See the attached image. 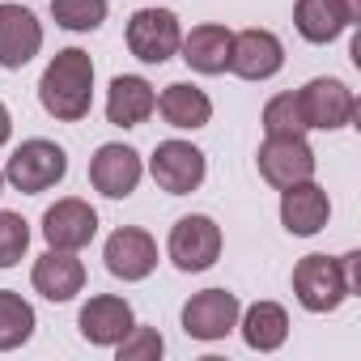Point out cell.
Here are the masks:
<instances>
[{
    "label": "cell",
    "mask_w": 361,
    "mask_h": 361,
    "mask_svg": "<svg viewBox=\"0 0 361 361\" xmlns=\"http://www.w3.org/2000/svg\"><path fill=\"white\" fill-rule=\"evenodd\" d=\"M39 102L60 123L85 119L94 106V60H90V51H81V47L56 51V60L39 77Z\"/></svg>",
    "instance_id": "1"
},
{
    "label": "cell",
    "mask_w": 361,
    "mask_h": 361,
    "mask_svg": "<svg viewBox=\"0 0 361 361\" xmlns=\"http://www.w3.org/2000/svg\"><path fill=\"white\" fill-rule=\"evenodd\" d=\"M64 174H68V153L56 145V140H22L5 166V183H13L22 196H43L51 192L56 183H64Z\"/></svg>",
    "instance_id": "2"
},
{
    "label": "cell",
    "mask_w": 361,
    "mask_h": 361,
    "mask_svg": "<svg viewBox=\"0 0 361 361\" xmlns=\"http://www.w3.org/2000/svg\"><path fill=\"white\" fill-rule=\"evenodd\" d=\"M166 255L178 272H204L221 259V226L204 213L178 217L166 238Z\"/></svg>",
    "instance_id": "3"
},
{
    "label": "cell",
    "mask_w": 361,
    "mask_h": 361,
    "mask_svg": "<svg viewBox=\"0 0 361 361\" xmlns=\"http://www.w3.org/2000/svg\"><path fill=\"white\" fill-rule=\"evenodd\" d=\"M293 298L302 302V310L310 314H331L340 310V302L348 298L340 259L331 255H302L293 264Z\"/></svg>",
    "instance_id": "4"
},
{
    "label": "cell",
    "mask_w": 361,
    "mask_h": 361,
    "mask_svg": "<svg viewBox=\"0 0 361 361\" xmlns=\"http://www.w3.org/2000/svg\"><path fill=\"white\" fill-rule=\"evenodd\" d=\"M298 106H302L306 128H319V132H336V128H348L357 119V94L340 77L306 81L298 90Z\"/></svg>",
    "instance_id": "5"
},
{
    "label": "cell",
    "mask_w": 361,
    "mask_h": 361,
    "mask_svg": "<svg viewBox=\"0 0 361 361\" xmlns=\"http://www.w3.org/2000/svg\"><path fill=\"white\" fill-rule=\"evenodd\" d=\"M183 43V26H178L174 9H136L128 22V51L140 64H166L170 56H178Z\"/></svg>",
    "instance_id": "6"
},
{
    "label": "cell",
    "mask_w": 361,
    "mask_h": 361,
    "mask_svg": "<svg viewBox=\"0 0 361 361\" xmlns=\"http://www.w3.org/2000/svg\"><path fill=\"white\" fill-rule=\"evenodd\" d=\"M149 174H153V183L170 196H188L204 183V174H209V161L204 153L192 145V140H161L149 157Z\"/></svg>",
    "instance_id": "7"
},
{
    "label": "cell",
    "mask_w": 361,
    "mask_h": 361,
    "mask_svg": "<svg viewBox=\"0 0 361 361\" xmlns=\"http://www.w3.org/2000/svg\"><path fill=\"white\" fill-rule=\"evenodd\" d=\"M255 166L264 174V183L285 192L302 178H314V149L306 145V136H268L255 153Z\"/></svg>",
    "instance_id": "8"
},
{
    "label": "cell",
    "mask_w": 361,
    "mask_h": 361,
    "mask_svg": "<svg viewBox=\"0 0 361 361\" xmlns=\"http://www.w3.org/2000/svg\"><path fill=\"white\" fill-rule=\"evenodd\" d=\"M243 302L230 289H200L183 302V331L192 340H226L238 327Z\"/></svg>",
    "instance_id": "9"
},
{
    "label": "cell",
    "mask_w": 361,
    "mask_h": 361,
    "mask_svg": "<svg viewBox=\"0 0 361 361\" xmlns=\"http://www.w3.org/2000/svg\"><path fill=\"white\" fill-rule=\"evenodd\" d=\"M145 174V161L132 145H98V153L90 157V183L94 192H102L106 200H128Z\"/></svg>",
    "instance_id": "10"
},
{
    "label": "cell",
    "mask_w": 361,
    "mask_h": 361,
    "mask_svg": "<svg viewBox=\"0 0 361 361\" xmlns=\"http://www.w3.org/2000/svg\"><path fill=\"white\" fill-rule=\"evenodd\" d=\"M357 22H361V0H298L293 5V26L314 47L336 43Z\"/></svg>",
    "instance_id": "11"
},
{
    "label": "cell",
    "mask_w": 361,
    "mask_h": 361,
    "mask_svg": "<svg viewBox=\"0 0 361 361\" xmlns=\"http://www.w3.org/2000/svg\"><path fill=\"white\" fill-rule=\"evenodd\" d=\"M102 259H106V272L111 276H119V281H145L157 268V243L140 226H119L106 238Z\"/></svg>",
    "instance_id": "12"
},
{
    "label": "cell",
    "mask_w": 361,
    "mask_h": 361,
    "mask_svg": "<svg viewBox=\"0 0 361 361\" xmlns=\"http://www.w3.org/2000/svg\"><path fill=\"white\" fill-rule=\"evenodd\" d=\"M285 68V43L272 30H243L230 43V73L243 81H268Z\"/></svg>",
    "instance_id": "13"
},
{
    "label": "cell",
    "mask_w": 361,
    "mask_h": 361,
    "mask_svg": "<svg viewBox=\"0 0 361 361\" xmlns=\"http://www.w3.org/2000/svg\"><path fill=\"white\" fill-rule=\"evenodd\" d=\"M94 234H98V213L85 200H77V196H64V200H56L43 213V238H47V247L81 251V247L94 243Z\"/></svg>",
    "instance_id": "14"
},
{
    "label": "cell",
    "mask_w": 361,
    "mask_h": 361,
    "mask_svg": "<svg viewBox=\"0 0 361 361\" xmlns=\"http://www.w3.org/2000/svg\"><path fill=\"white\" fill-rule=\"evenodd\" d=\"M132 323H136L132 302H128V298H115V293L90 298V302L81 306V314H77L81 336H85L90 344H98V348H115V344L132 331Z\"/></svg>",
    "instance_id": "15"
},
{
    "label": "cell",
    "mask_w": 361,
    "mask_h": 361,
    "mask_svg": "<svg viewBox=\"0 0 361 361\" xmlns=\"http://www.w3.org/2000/svg\"><path fill=\"white\" fill-rule=\"evenodd\" d=\"M327 217H331V200L314 178H302V183L281 192V226L293 238H314L327 226Z\"/></svg>",
    "instance_id": "16"
},
{
    "label": "cell",
    "mask_w": 361,
    "mask_h": 361,
    "mask_svg": "<svg viewBox=\"0 0 361 361\" xmlns=\"http://www.w3.org/2000/svg\"><path fill=\"white\" fill-rule=\"evenodd\" d=\"M43 47V22L22 5H0V68H26Z\"/></svg>",
    "instance_id": "17"
},
{
    "label": "cell",
    "mask_w": 361,
    "mask_h": 361,
    "mask_svg": "<svg viewBox=\"0 0 361 361\" xmlns=\"http://www.w3.org/2000/svg\"><path fill=\"white\" fill-rule=\"evenodd\" d=\"M30 285H35V293H43L47 302H73V298L85 289V264L77 259V251L51 247L47 255L35 259Z\"/></svg>",
    "instance_id": "18"
},
{
    "label": "cell",
    "mask_w": 361,
    "mask_h": 361,
    "mask_svg": "<svg viewBox=\"0 0 361 361\" xmlns=\"http://www.w3.org/2000/svg\"><path fill=\"white\" fill-rule=\"evenodd\" d=\"M230 43H234V35L221 22H204V26H192V35H183L178 51H183L192 73L221 77V73H230Z\"/></svg>",
    "instance_id": "19"
},
{
    "label": "cell",
    "mask_w": 361,
    "mask_h": 361,
    "mask_svg": "<svg viewBox=\"0 0 361 361\" xmlns=\"http://www.w3.org/2000/svg\"><path fill=\"white\" fill-rule=\"evenodd\" d=\"M153 111L170 128H178V132H196V128H204L213 119V98L200 85H192V81H174V85H166L157 94V106Z\"/></svg>",
    "instance_id": "20"
},
{
    "label": "cell",
    "mask_w": 361,
    "mask_h": 361,
    "mask_svg": "<svg viewBox=\"0 0 361 361\" xmlns=\"http://www.w3.org/2000/svg\"><path fill=\"white\" fill-rule=\"evenodd\" d=\"M153 106H157V94H153V85H149L145 77H136V73L115 77L111 90H106V119H111L115 128H140V123L153 115Z\"/></svg>",
    "instance_id": "21"
},
{
    "label": "cell",
    "mask_w": 361,
    "mask_h": 361,
    "mask_svg": "<svg viewBox=\"0 0 361 361\" xmlns=\"http://www.w3.org/2000/svg\"><path fill=\"white\" fill-rule=\"evenodd\" d=\"M238 327H243L247 348H255V353H276L289 340V314L281 302H251L238 314Z\"/></svg>",
    "instance_id": "22"
},
{
    "label": "cell",
    "mask_w": 361,
    "mask_h": 361,
    "mask_svg": "<svg viewBox=\"0 0 361 361\" xmlns=\"http://www.w3.org/2000/svg\"><path fill=\"white\" fill-rule=\"evenodd\" d=\"M35 306L13 293V289H0V353H13L35 336Z\"/></svg>",
    "instance_id": "23"
},
{
    "label": "cell",
    "mask_w": 361,
    "mask_h": 361,
    "mask_svg": "<svg viewBox=\"0 0 361 361\" xmlns=\"http://www.w3.org/2000/svg\"><path fill=\"white\" fill-rule=\"evenodd\" d=\"M111 5L106 0H51V18L56 26L73 30V35H85V30H98L106 22Z\"/></svg>",
    "instance_id": "24"
},
{
    "label": "cell",
    "mask_w": 361,
    "mask_h": 361,
    "mask_svg": "<svg viewBox=\"0 0 361 361\" xmlns=\"http://www.w3.org/2000/svg\"><path fill=\"white\" fill-rule=\"evenodd\" d=\"M264 132L268 136H306V119H302V106H298V94H276L268 98L264 106Z\"/></svg>",
    "instance_id": "25"
},
{
    "label": "cell",
    "mask_w": 361,
    "mask_h": 361,
    "mask_svg": "<svg viewBox=\"0 0 361 361\" xmlns=\"http://www.w3.org/2000/svg\"><path fill=\"white\" fill-rule=\"evenodd\" d=\"M30 247V221L22 213L0 209V268H13Z\"/></svg>",
    "instance_id": "26"
},
{
    "label": "cell",
    "mask_w": 361,
    "mask_h": 361,
    "mask_svg": "<svg viewBox=\"0 0 361 361\" xmlns=\"http://www.w3.org/2000/svg\"><path fill=\"white\" fill-rule=\"evenodd\" d=\"M161 348H166L161 331H157V327H145V323H132V331L115 344L119 361H157Z\"/></svg>",
    "instance_id": "27"
},
{
    "label": "cell",
    "mask_w": 361,
    "mask_h": 361,
    "mask_svg": "<svg viewBox=\"0 0 361 361\" xmlns=\"http://www.w3.org/2000/svg\"><path fill=\"white\" fill-rule=\"evenodd\" d=\"M340 272H344L348 298H357V293H361V251H348V255H340Z\"/></svg>",
    "instance_id": "28"
},
{
    "label": "cell",
    "mask_w": 361,
    "mask_h": 361,
    "mask_svg": "<svg viewBox=\"0 0 361 361\" xmlns=\"http://www.w3.org/2000/svg\"><path fill=\"white\" fill-rule=\"evenodd\" d=\"M9 136H13V115H9L5 102H0V145H9Z\"/></svg>",
    "instance_id": "29"
},
{
    "label": "cell",
    "mask_w": 361,
    "mask_h": 361,
    "mask_svg": "<svg viewBox=\"0 0 361 361\" xmlns=\"http://www.w3.org/2000/svg\"><path fill=\"white\" fill-rule=\"evenodd\" d=\"M0 192H5V170H0Z\"/></svg>",
    "instance_id": "30"
}]
</instances>
